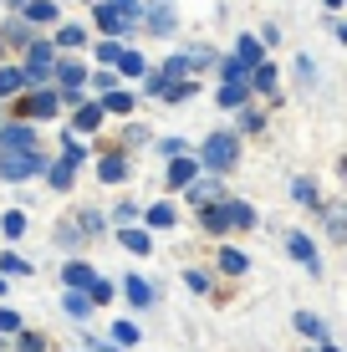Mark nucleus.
Returning <instances> with one entry per match:
<instances>
[{"label":"nucleus","instance_id":"obj_1","mask_svg":"<svg viewBox=\"0 0 347 352\" xmlns=\"http://www.w3.org/2000/svg\"><path fill=\"white\" fill-rule=\"evenodd\" d=\"M143 16V6L138 0H98V26L107 36H123V31H133V21Z\"/></svg>","mask_w":347,"mask_h":352},{"label":"nucleus","instance_id":"obj_2","mask_svg":"<svg viewBox=\"0 0 347 352\" xmlns=\"http://www.w3.org/2000/svg\"><path fill=\"white\" fill-rule=\"evenodd\" d=\"M41 168H46V159H41V153H31V148H5V159H0V174H5V179H31V174H41Z\"/></svg>","mask_w":347,"mask_h":352},{"label":"nucleus","instance_id":"obj_3","mask_svg":"<svg viewBox=\"0 0 347 352\" xmlns=\"http://www.w3.org/2000/svg\"><path fill=\"white\" fill-rule=\"evenodd\" d=\"M235 153H240V143H235L230 133H214V138L205 143V168H230Z\"/></svg>","mask_w":347,"mask_h":352},{"label":"nucleus","instance_id":"obj_4","mask_svg":"<svg viewBox=\"0 0 347 352\" xmlns=\"http://www.w3.org/2000/svg\"><path fill=\"white\" fill-rule=\"evenodd\" d=\"M52 77V46H31L26 56V72H21V82H46Z\"/></svg>","mask_w":347,"mask_h":352},{"label":"nucleus","instance_id":"obj_5","mask_svg":"<svg viewBox=\"0 0 347 352\" xmlns=\"http://www.w3.org/2000/svg\"><path fill=\"white\" fill-rule=\"evenodd\" d=\"M21 113H31V118H56V113H62V97H56V92H36Z\"/></svg>","mask_w":347,"mask_h":352},{"label":"nucleus","instance_id":"obj_6","mask_svg":"<svg viewBox=\"0 0 347 352\" xmlns=\"http://www.w3.org/2000/svg\"><path fill=\"white\" fill-rule=\"evenodd\" d=\"M0 148H36V133L26 123H10V128H0Z\"/></svg>","mask_w":347,"mask_h":352},{"label":"nucleus","instance_id":"obj_7","mask_svg":"<svg viewBox=\"0 0 347 352\" xmlns=\"http://www.w3.org/2000/svg\"><path fill=\"white\" fill-rule=\"evenodd\" d=\"M286 245H291V256L302 261V265H306L312 276L322 271V261H317V250H312V240H306V235H286Z\"/></svg>","mask_w":347,"mask_h":352},{"label":"nucleus","instance_id":"obj_8","mask_svg":"<svg viewBox=\"0 0 347 352\" xmlns=\"http://www.w3.org/2000/svg\"><path fill=\"white\" fill-rule=\"evenodd\" d=\"M62 281H67L71 291H87L92 281H98V276H92V271H87L82 261H71V265H62Z\"/></svg>","mask_w":347,"mask_h":352},{"label":"nucleus","instance_id":"obj_9","mask_svg":"<svg viewBox=\"0 0 347 352\" xmlns=\"http://www.w3.org/2000/svg\"><path fill=\"white\" fill-rule=\"evenodd\" d=\"M250 87H256V92H271V87H276V67H271V62H256V67H250Z\"/></svg>","mask_w":347,"mask_h":352},{"label":"nucleus","instance_id":"obj_10","mask_svg":"<svg viewBox=\"0 0 347 352\" xmlns=\"http://www.w3.org/2000/svg\"><path fill=\"white\" fill-rule=\"evenodd\" d=\"M98 179H102V184H117V179H128V164L113 153V159H102V164H98Z\"/></svg>","mask_w":347,"mask_h":352},{"label":"nucleus","instance_id":"obj_11","mask_svg":"<svg viewBox=\"0 0 347 352\" xmlns=\"http://www.w3.org/2000/svg\"><path fill=\"white\" fill-rule=\"evenodd\" d=\"M235 62H245V67L260 62V41L256 36H240V41H235Z\"/></svg>","mask_w":347,"mask_h":352},{"label":"nucleus","instance_id":"obj_12","mask_svg":"<svg viewBox=\"0 0 347 352\" xmlns=\"http://www.w3.org/2000/svg\"><path fill=\"white\" fill-rule=\"evenodd\" d=\"M220 210H225V225H256V214H250V204H240V199H235V204H220Z\"/></svg>","mask_w":347,"mask_h":352},{"label":"nucleus","instance_id":"obj_13","mask_svg":"<svg viewBox=\"0 0 347 352\" xmlns=\"http://www.w3.org/2000/svg\"><path fill=\"white\" fill-rule=\"evenodd\" d=\"M245 102V82H220V107H240Z\"/></svg>","mask_w":347,"mask_h":352},{"label":"nucleus","instance_id":"obj_14","mask_svg":"<svg viewBox=\"0 0 347 352\" xmlns=\"http://www.w3.org/2000/svg\"><path fill=\"white\" fill-rule=\"evenodd\" d=\"M77 128H82V133L102 128V102H92V107H77Z\"/></svg>","mask_w":347,"mask_h":352},{"label":"nucleus","instance_id":"obj_15","mask_svg":"<svg viewBox=\"0 0 347 352\" xmlns=\"http://www.w3.org/2000/svg\"><path fill=\"white\" fill-rule=\"evenodd\" d=\"M169 184H174V189L194 184V164H189V159H174V168H169Z\"/></svg>","mask_w":347,"mask_h":352},{"label":"nucleus","instance_id":"obj_16","mask_svg":"<svg viewBox=\"0 0 347 352\" xmlns=\"http://www.w3.org/2000/svg\"><path fill=\"white\" fill-rule=\"evenodd\" d=\"M26 21H41V26H46V21H56V6H52V0H31V6H26Z\"/></svg>","mask_w":347,"mask_h":352},{"label":"nucleus","instance_id":"obj_17","mask_svg":"<svg viewBox=\"0 0 347 352\" xmlns=\"http://www.w3.org/2000/svg\"><path fill=\"white\" fill-rule=\"evenodd\" d=\"M113 67H123L128 77H143V72H148V67H143V56H138V52H117V62H113Z\"/></svg>","mask_w":347,"mask_h":352},{"label":"nucleus","instance_id":"obj_18","mask_svg":"<svg viewBox=\"0 0 347 352\" xmlns=\"http://www.w3.org/2000/svg\"><path fill=\"white\" fill-rule=\"evenodd\" d=\"M102 107H107V113H133V97H128V92H113V87H107Z\"/></svg>","mask_w":347,"mask_h":352},{"label":"nucleus","instance_id":"obj_19","mask_svg":"<svg viewBox=\"0 0 347 352\" xmlns=\"http://www.w3.org/2000/svg\"><path fill=\"white\" fill-rule=\"evenodd\" d=\"M71 168H77V164H52V168H46V174H52V189H71Z\"/></svg>","mask_w":347,"mask_h":352},{"label":"nucleus","instance_id":"obj_20","mask_svg":"<svg viewBox=\"0 0 347 352\" xmlns=\"http://www.w3.org/2000/svg\"><path fill=\"white\" fill-rule=\"evenodd\" d=\"M123 245L133 250V256H148V245H153V240L143 235V230H123Z\"/></svg>","mask_w":347,"mask_h":352},{"label":"nucleus","instance_id":"obj_21","mask_svg":"<svg viewBox=\"0 0 347 352\" xmlns=\"http://www.w3.org/2000/svg\"><path fill=\"white\" fill-rule=\"evenodd\" d=\"M148 225H153V230H169V225H174V204H153V210H148Z\"/></svg>","mask_w":347,"mask_h":352},{"label":"nucleus","instance_id":"obj_22","mask_svg":"<svg viewBox=\"0 0 347 352\" xmlns=\"http://www.w3.org/2000/svg\"><path fill=\"white\" fill-rule=\"evenodd\" d=\"M87 311H92V296L71 291V296H67V317H87Z\"/></svg>","mask_w":347,"mask_h":352},{"label":"nucleus","instance_id":"obj_23","mask_svg":"<svg viewBox=\"0 0 347 352\" xmlns=\"http://www.w3.org/2000/svg\"><path fill=\"white\" fill-rule=\"evenodd\" d=\"M113 342H117V347H133V342H138V327H133V322H117V327H113Z\"/></svg>","mask_w":347,"mask_h":352},{"label":"nucleus","instance_id":"obj_24","mask_svg":"<svg viewBox=\"0 0 347 352\" xmlns=\"http://www.w3.org/2000/svg\"><path fill=\"white\" fill-rule=\"evenodd\" d=\"M0 225H5V235H10V240H21V235H26V214H21V210H10Z\"/></svg>","mask_w":347,"mask_h":352},{"label":"nucleus","instance_id":"obj_25","mask_svg":"<svg viewBox=\"0 0 347 352\" xmlns=\"http://www.w3.org/2000/svg\"><path fill=\"white\" fill-rule=\"evenodd\" d=\"M128 301H133V307H148V301H153V291L133 276V281H128Z\"/></svg>","mask_w":347,"mask_h":352},{"label":"nucleus","instance_id":"obj_26","mask_svg":"<svg viewBox=\"0 0 347 352\" xmlns=\"http://www.w3.org/2000/svg\"><path fill=\"white\" fill-rule=\"evenodd\" d=\"M56 72H62V87H82V77H87V72H82L77 62H62Z\"/></svg>","mask_w":347,"mask_h":352},{"label":"nucleus","instance_id":"obj_27","mask_svg":"<svg viewBox=\"0 0 347 352\" xmlns=\"http://www.w3.org/2000/svg\"><path fill=\"white\" fill-rule=\"evenodd\" d=\"M220 265H225L230 276H240V271H245V256H240V250H220Z\"/></svg>","mask_w":347,"mask_h":352},{"label":"nucleus","instance_id":"obj_28","mask_svg":"<svg viewBox=\"0 0 347 352\" xmlns=\"http://www.w3.org/2000/svg\"><path fill=\"white\" fill-rule=\"evenodd\" d=\"M291 199H302V204H317V184H306V179H296V184H291Z\"/></svg>","mask_w":347,"mask_h":352},{"label":"nucleus","instance_id":"obj_29","mask_svg":"<svg viewBox=\"0 0 347 352\" xmlns=\"http://www.w3.org/2000/svg\"><path fill=\"white\" fill-rule=\"evenodd\" d=\"M0 271H5V276H31V261H21V256H5V261H0Z\"/></svg>","mask_w":347,"mask_h":352},{"label":"nucleus","instance_id":"obj_30","mask_svg":"<svg viewBox=\"0 0 347 352\" xmlns=\"http://www.w3.org/2000/svg\"><path fill=\"white\" fill-rule=\"evenodd\" d=\"M205 230H214V235H220V230H230V225H225V210H220V204H210V210H205Z\"/></svg>","mask_w":347,"mask_h":352},{"label":"nucleus","instance_id":"obj_31","mask_svg":"<svg viewBox=\"0 0 347 352\" xmlns=\"http://www.w3.org/2000/svg\"><path fill=\"white\" fill-rule=\"evenodd\" d=\"M220 72H225V82H245V77H250V67H245V62H235V56H230V62H225Z\"/></svg>","mask_w":347,"mask_h":352},{"label":"nucleus","instance_id":"obj_32","mask_svg":"<svg viewBox=\"0 0 347 352\" xmlns=\"http://www.w3.org/2000/svg\"><path fill=\"white\" fill-rule=\"evenodd\" d=\"M5 92H21V72L0 67V97H5Z\"/></svg>","mask_w":347,"mask_h":352},{"label":"nucleus","instance_id":"obj_33","mask_svg":"<svg viewBox=\"0 0 347 352\" xmlns=\"http://www.w3.org/2000/svg\"><path fill=\"white\" fill-rule=\"evenodd\" d=\"M117 52H123L117 41H98V62H102V67H113V62H117Z\"/></svg>","mask_w":347,"mask_h":352},{"label":"nucleus","instance_id":"obj_34","mask_svg":"<svg viewBox=\"0 0 347 352\" xmlns=\"http://www.w3.org/2000/svg\"><path fill=\"white\" fill-rule=\"evenodd\" d=\"M87 296L98 301V307H107V301H113V286H107V281H92V286H87Z\"/></svg>","mask_w":347,"mask_h":352},{"label":"nucleus","instance_id":"obj_35","mask_svg":"<svg viewBox=\"0 0 347 352\" xmlns=\"http://www.w3.org/2000/svg\"><path fill=\"white\" fill-rule=\"evenodd\" d=\"M296 332H302V337H322V322H317V317H306V311H302V317H296Z\"/></svg>","mask_w":347,"mask_h":352},{"label":"nucleus","instance_id":"obj_36","mask_svg":"<svg viewBox=\"0 0 347 352\" xmlns=\"http://www.w3.org/2000/svg\"><path fill=\"white\" fill-rule=\"evenodd\" d=\"M189 189V184H184ZM214 194H220V189H214V184H194V189H189V199H194V204H210L214 199Z\"/></svg>","mask_w":347,"mask_h":352},{"label":"nucleus","instance_id":"obj_37","mask_svg":"<svg viewBox=\"0 0 347 352\" xmlns=\"http://www.w3.org/2000/svg\"><path fill=\"white\" fill-rule=\"evenodd\" d=\"M0 332H21V317L10 307H0Z\"/></svg>","mask_w":347,"mask_h":352},{"label":"nucleus","instance_id":"obj_38","mask_svg":"<svg viewBox=\"0 0 347 352\" xmlns=\"http://www.w3.org/2000/svg\"><path fill=\"white\" fill-rule=\"evenodd\" d=\"M56 36H62V46H82V26H62Z\"/></svg>","mask_w":347,"mask_h":352},{"label":"nucleus","instance_id":"obj_39","mask_svg":"<svg viewBox=\"0 0 347 352\" xmlns=\"http://www.w3.org/2000/svg\"><path fill=\"white\" fill-rule=\"evenodd\" d=\"M21 352H41V337H36V332H21Z\"/></svg>","mask_w":347,"mask_h":352},{"label":"nucleus","instance_id":"obj_40","mask_svg":"<svg viewBox=\"0 0 347 352\" xmlns=\"http://www.w3.org/2000/svg\"><path fill=\"white\" fill-rule=\"evenodd\" d=\"M0 296H5V281H0Z\"/></svg>","mask_w":347,"mask_h":352},{"label":"nucleus","instance_id":"obj_41","mask_svg":"<svg viewBox=\"0 0 347 352\" xmlns=\"http://www.w3.org/2000/svg\"><path fill=\"white\" fill-rule=\"evenodd\" d=\"M327 6H342V0H327Z\"/></svg>","mask_w":347,"mask_h":352},{"label":"nucleus","instance_id":"obj_42","mask_svg":"<svg viewBox=\"0 0 347 352\" xmlns=\"http://www.w3.org/2000/svg\"><path fill=\"white\" fill-rule=\"evenodd\" d=\"M327 352H337V347H327Z\"/></svg>","mask_w":347,"mask_h":352}]
</instances>
